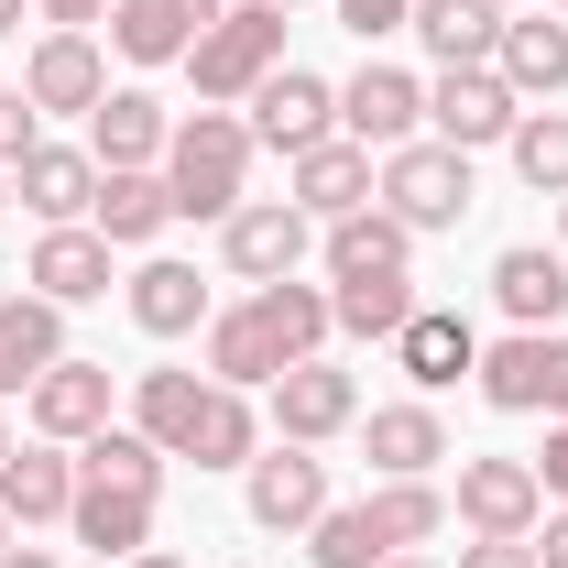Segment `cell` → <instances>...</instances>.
I'll return each instance as SVG.
<instances>
[{"mask_svg":"<svg viewBox=\"0 0 568 568\" xmlns=\"http://www.w3.org/2000/svg\"><path fill=\"white\" fill-rule=\"evenodd\" d=\"M536 481H547V503H568V416L547 426V448H536Z\"/></svg>","mask_w":568,"mask_h":568,"instance_id":"37","label":"cell"},{"mask_svg":"<svg viewBox=\"0 0 568 568\" xmlns=\"http://www.w3.org/2000/svg\"><path fill=\"white\" fill-rule=\"evenodd\" d=\"M11 536H22V525H11V514H0V547H11Z\"/></svg>","mask_w":568,"mask_h":568,"instance_id":"43","label":"cell"},{"mask_svg":"<svg viewBox=\"0 0 568 568\" xmlns=\"http://www.w3.org/2000/svg\"><path fill=\"white\" fill-rule=\"evenodd\" d=\"M274 11H295V0H274Z\"/></svg>","mask_w":568,"mask_h":568,"instance_id":"49","label":"cell"},{"mask_svg":"<svg viewBox=\"0 0 568 568\" xmlns=\"http://www.w3.org/2000/svg\"><path fill=\"white\" fill-rule=\"evenodd\" d=\"M121 568H186V558H175V547H142V558H121Z\"/></svg>","mask_w":568,"mask_h":568,"instance_id":"41","label":"cell"},{"mask_svg":"<svg viewBox=\"0 0 568 568\" xmlns=\"http://www.w3.org/2000/svg\"><path fill=\"white\" fill-rule=\"evenodd\" d=\"M493 77L525 99V110H536V99H558V88H568V22H558V11H503Z\"/></svg>","mask_w":568,"mask_h":568,"instance_id":"23","label":"cell"},{"mask_svg":"<svg viewBox=\"0 0 568 568\" xmlns=\"http://www.w3.org/2000/svg\"><path fill=\"white\" fill-rule=\"evenodd\" d=\"M22 99H33V110H99V99H110L99 33H44V44L22 55Z\"/></svg>","mask_w":568,"mask_h":568,"instance_id":"21","label":"cell"},{"mask_svg":"<svg viewBox=\"0 0 568 568\" xmlns=\"http://www.w3.org/2000/svg\"><path fill=\"white\" fill-rule=\"evenodd\" d=\"M426 536H448V481H372L361 503H328L306 525V558L317 568H394V558H416Z\"/></svg>","mask_w":568,"mask_h":568,"instance_id":"2","label":"cell"},{"mask_svg":"<svg viewBox=\"0 0 568 568\" xmlns=\"http://www.w3.org/2000/svg\"><path fill=\"white\" fill-rule=\"evenodd\" d=\"M11 197L44 219V230H77V219L99 209V153H88V142H33V153L11 164Z\"/></svg>","mask_w":568,"mask_h":568,"instance_id":"16","label":"cell"},{"mask_svg":"<svg viewBox=\"0 0 568 568\" xmlns=\"http://www.w3.org/2000/svg\"><path fill=\"white\" fill-rule=\"evenodd\" d=\"M99 11H110V0H33V22H44V33H88Z\"/></svg>","mask_w":568,"mask_h":568,"instance_id":"38","label":"cell"},{"mask_svg":"<svg viewBox=\"0 0 568 568\" xmlns=\"http://www.w3.org/2000/svg\"><path fill=\"white\" fill-rule=\"evenodd\" d=\"M153 481H121V470H77V503H67V525H77V547H88V558H142V547H153Z\"/></svg>","mask_w":568,"mask_h":568,"instance_id":"13","label":"cell"},{"mask_svg":"<svg viewBox=\"0 0 568 568\" xmlns=\"http://www.w3.org/2000/svg\"><path fill=\"white\" fill-rule=\"evenodd\" d=\"M22 416H33V437H55V448H88L99 426H110V361H55L33 394H22Z\"/></svg>","mask_w":568,"mask_h":568,"instance_id":"17","label":"cell"},{"mask_svg":"<svg viewBox=\"0 0 568 568\" xmlns=\"http://www.w3.org/2000/svg\"><path fill=\"white\" fill-rule=\"evenodd\" d=\"M503 153H514V175H525L536 197H568V110H525Z\"/></svg>","mask_w":568,"mask_h":568,"instance_id":"33","label":"cell"},{"mask_svg":"<svg viewBox=\"0 0 568 568\" xmlns=\"http://www.w3.org/2000/svg\"><path fill=\"white\" fill-rule=\"evenodd\" d=\"M55 361H67V306H44V295H0V405L33 394Z\"/></svg>","mask_w":568,"mask_h":568,"instance_id":"27","label":"cell"},{"mask_svg":"<svg viewBox=\"0 0 568 568\" xmlns=\"http://www.w3.org/2000/svg\"><path fill=\"white\" fill-rule=\"evenodd\" d=\"M426 295H416V274H383V284H328V317L351 328V339H383L394 351V328L416 317Z\"/></svg>","mask_w":568,"mask_h":568,"instance_id":"32","label":"cell"},{"mask_svg":"<svg viewBox=\"0 0 568 568\" xmlns=\"http://www.w3.org/2000/svg\"><path fill=\"white\" fill-rule=\"evenodd\" d=\"M164 142H175V110H164L153 88H110V99L88 110V153H99V175H110V164H164Z\"/></svg>","mask_w":568,"mask_h":568,"instance_id":"26","label":"cell"},{"mask_svg":"<svg viewBox=\"0 0 568 568\" xmlns=\"http://www.w3.org/2000/svg\"><path fill=\"white\" fill-rule=\"evenodd\" d=\"M328 328H339V317H328V284H295V274L252 284L241 306L209 317V383H241V394H252V383H274L295 361H317Z\"/></svg>","mask_w":568,"mask_h":568,"instance_id":"1","label":"cell"},{"mask_svg":"<svg viewBox=\"0 0 568 568\" xmlns=\"http://www.w3.org/2000/svg\"><path fill=\"white\" fill-rule=\"evenodd\" d=\"M405 33H416L437 67H493V44H503V0H416V11H405Z\"/></svg>","mask_w":568,"mask_h":568,"instance_id":"31","label":"cell"},{"mask_svg":"<svg viewBox=\"0 0 568 568\" xmlns=\"http://www.w3.org/2000/svg\"><path fill=\"white\" fill-rule=\"evenodd\" d=\"M0 209H11V175H0Z\"/></svg>","mask_w":568,"mask_h":568,"instance_id":"48","label":"cell"},{"mask_svg":"<svg viewBox=\"0 0 568 568\" xmlns=\"http://www.w3.org/2000/svg\"><path fill=\"white\" fill-rule=\"evenodd\" d=\"M361 459H372V481H437V459H448V426L437 405H372L361 416Z\"/></svg>","mask_w":568,"mask_h":568,"instance_id":"18","label":"cell"},{"mask_svg":"<svg viewBox=\"0 0 568 568\" xmlns=\"http://www.w3.org/2000/svg\"><path fill=\"white\" fill-rule=\"evenodd\" d=\"M372 209H394L416 241H426V230H459V219H470V153H448L437 132L394 142L383 175H372Z\"/></svg>","mask_w":568,"mask_h":568,"instance_id":"5","label":"cell"},{"mask_svg":"<svg viewBox=\"0 0 568 568\" xmlns=\"http://www.w3.org/2000/svg\"><path fill=\"white\" fill-rule=\"evenodd\" d=\"M284 67V11L274 0H230L209 33L186 44V77H197V110H241L263 77Z\"/></svg>","mask_w":568,"mask_h":568,"instance_id":"4","label":"cell"},{"mask_svg":"<svg viewBox=\"0 0 568 568\" xmlns=\"http://www.w3.org/2000/svg\"><path fill=\"white\" fill-rule=\"evenodd\" d=\"M514 121H525V99H514L493 67H437V88H426V132L448 142V153H493V142H514Z\"/></svg>","mask_w":568,"mask_h":568,"instance_id":"8","label":"cell"},{"mask_svg":"<svg viewBox=\"0 0 568 568\" xmlns=\"http://www.w3.org/2000/svg\"><path fill=\"white\" fill-rule=\"evenodd\" d=\"M394 372H405L416 394H448L459 372H481V328H470L459 306H416V317L394 328Z\"/></svg>","mask_w":568,"mask_h":568,"instance_id":"19","label":"cell"},{"mask_svg":"<svg viewBox=\"0 0 568 568\" xmlns=\"http://www.w3.org/2000/svg\"><path fill=\"white\" fill-rule=\"evenodd\" d=\"M306 241H317V219L295 209V197H241V209L219 219V263L241 284H284L306 263Z\"/></svg>","mask_w":568,"mask_h":568,"instance_id":"9","label":"cell"},{"mask_svg":"<svg viewBox=\"0 0 568 568\" xmlns=\"http://www.w3.org/2000/svg\"><path fill=\"white\" fill-rule=\"evenodd\" d=\"M263 394H274V437H284V448H328V437H351V426H361V383L328 351L295 361V372H274Z\"/></svg>","mask_w":568,"mask_h":568,"instance_id":"10","label":"cell"},{"mask_svg":"<svg viewBox=\"0 0 568 568\" xmlns=\"http://www.w3.org/2000/svg\"><path fill=\"white\" fill-rule=\"evenodd\" d=\"M252 121L241 110H197V121H175L164 142V186H175V219H230L252 197Z\"/></svg>","mask_w":568,"mask_h":568,"instance_id":"3","label":"cell"},{"mask_svg":"<svg viewBox=\"0 0 568 568\" xmlns=\"http://www.w3.org/2000/svg\"><path fill=\"white\" fill-rule=\"evenodd\" d=\"M328 284H383V274H416V230L394 209H351V219H328Z\"/></svg>","mask_w":568,"mask_h":568,"instance_id":"22","label":"cell"},{"mask_svg":"<svg viewBox=\"0 0 568 568\" xmlns=\"http://www.w3.org/2000/svg\"><path fill=\"white\" fill-rule=\"evenodd\" d=\"M394 568H437V558H394Z\"/></svg>","mask_w":568,"mask_h":568,"instance_id":"46","label":"cell"},{"mask_svg":"<svg viewBox=\"0 0 568 568\" xmlns=\"http://www.w3.org/2000/svg\"><path fill=\"white\" fill-rule=\"evenodd\" d=\"M558 241H568V197H558Z\"/></svg>","mask_w":568,"mask_h":568,"instance_id":"47","label":"cell"},{"mask_svg":"<svg viewBox=\"0 0 568 568\" xmlns=\"http://www.w3.org/2000/svg\"><path fill=\"white\" fill-rule=\"evenodd\" d=\"M372 175H383V153H372V142H351V132H328L317 153H295V164H284V197L328 230V219L372 209Z\"/></svg>","mask_w":568,"mask_h":568,"instance_id":"15","label":"cell"},{"mask_svg":"<svg viewBox=\"0 0 568 568\" xmlns=\"http://www.w3.org/2000/svg\"><path fill=\"white\" fill-rule=\"evenodd\" d=\"M0 568H67V558H55V547H22V536H11V547H0Z\"/></svg>","mask_w":568,"mask_h":568,"instance_id":"40","label":"cell"},{"mask_svg":"<svg viewBox=\"0 0 568 568\" xmlns=\"http://www.w3.org/2000/svg\"><path fill=\"white\" fill-rule=\"evenodd\" d=\"M493 306L514 317V328H558L568 317V252H547V241L493 252Z\"/></svg>","mask_w":568,"mask_h":568,"instance_id":"28","label":"cell"},{"mask_svg":"<svg viewBox=\"0 0 568 568\" xmlns=\"http://www.w3.org/2000/svg\"><path fill=\"white\" fill-rule=\"evenodd\" d=\"M22 11H33V0H0V33H22Z\"/></svg>","mask_w":568,"mask_h":568,"instance_id":"42","label":"cell"},{"mask_svg":"<svg viewBox=\"0 0 568 568\" xmlns=\"http://www.w3.org/2000/svg\"><path fill=\"white\" fill-rule=\"evenodd\" d=\"M230 0H110V44L132 67H186V44L209 33Z\"/></svg>","mask_w":568,"mask_h":568,"instance_id":"20","label":"cell"},{"mask_svg":"<svg viewBox=\"0 0 568 568\" xmlns=\"http://www.w3.org/2000/svg\"><path fill=\"white\" fill-rule=\"evenodd\" d=\"M121 306H132L142 339H186V328H209V317H219L209 284H197V263H175V252H153V263L121 284Z\"/></svg>","mask_w":568,"mask_h":568,"instance_id":"24","label":"cell"},{"mask_svg":"<svg viewBox=\"0 0 568 568\" xmlns=\"http://www.w3.org/2000/svg\"><path fill=\"white\" fill-rule=\"evenodd\" d=\"M448 525H470V536H536V525H547V481H536V459H459V481H448Z\"/></svg>","mask_w":568,"mask_h":568,"instance_id":"7","label":"cell"},{"mask_svg":"<svg viewBox=\"0 0 568 568\" xmlns=\"http://www.w3.org/2000/svg\"><path fill=\"white\" fill-rule=\"evenodd\" d=\"M459 568H536V547H525V536H470Z\"/></svg>","mask_w":568,"mask_h":568,"instance_id":"36","label":"cell"},{"mask_svg":"<svg viewBox=\"0 0 568 568\" xmlns=\"http://www.w3.org/2000/svg\"><path fill=\"white\" fill-rule=\"evenodd\" d=\"M241 503H252L263 536H306L339 493H328V459H317V448H284V437H274V448L241 470Z\"/></svg>","mask_w":568,"mask_h":568,"instance_id":"12","label":"cell"},{"mask_svg":"<svg viewBox=\"0 0 568 568\" xmlns=\"http://www.w3.org/2000/svg\"><path fill=\"white\" fill-rule=\"evenodd\" d=\"M22 284H33L44 306H99V295H110V241H99L88 219H77V230H44Z\"/></svg>","mask_w":568,"mask_h":568,"instance_id":"30","label":"cell"},{"mask_svg":"<svg viewBox=\"0 0 568 568\" xmlns=\"http://www.w3.org/2000/svg\"><path fill=\"white\" fill-rule=\"evenodd\" d=\"M0 459H11V416H0Z\"/></svg>","mask_w":568,"mask_h":568,"instance_id":"45","label":"cell"},{"mask_svg":"<svg viewBox=\"0 0 568 568\" xmlns=\"http://www.w3.org/2000/svg\"><path fill=\"white\" fill-rule=\"evenodd\" d=\"M503 11H514V0H503ZM525 11H558V0H525Z\"/></svg>","mask_w":568,"mask_h":568,"instance_id":"44","label":"cell"},{"mask_svg":"<svg viewBox=\"0 0 568 568\" xmlns=\"http://www.w3.org/2000/svg\"><path fill=\"white\" fill-rule=\"evenodd\" d=\"M164 219H175V186H164V164H110V175H99V209H88V230H99L110 252L153 241Z\"/></svg>","mask_w":568,"mask_h":568,"instance_id":"29","label":"cell"},{"mask_svg":"<svg viewBox=\"0 0 568 568\" xmlns=\"http://www.w3.org/2000/svg\"><path fill=\"white\" fill-rule=\"evenodd\" d=\"M33 121H44V110H33V99H22V88H0V175H11V164H22V153H33Z\"/></svg>","mask_w":568,"mask_h":568,"instance_id":"34","label":"cell"},{"mask_svg":"<svg viewBox=\"0 0 568 568\" xmlns=\"http://www.w3.org/2000/svg\"><path fill=\"white\" fill-rule=\"evenodd\" d=\"M241 110H252V142L284 153V164H295V153H317V142L339 132V88H328V77H306V67H274Z\"/></svg>","mask_w":568,"mask_h":568,"instance_id":"11","label":"cell"},{"mask_svg":"<svg viewBox=\"0 0 568 568\" xmlns=\"http://www.w3.org/2000/svg\"><path fill=\"white\" fill-rule=\"evenodd\" d=\"M481 405L493 416H568V339L558 328H503L481 339Z\"/></svg>","mask_w":568,"mask_h":568,"instance_id":"6","label":"cell"},{"mask_svg":"<svg viewBox=\"0 0 568 568\" xmlns=\"http://www.w3.org/2000/svg\"><path fill=\"white\" fill-rule=\"evenodd\" d=\"M339 132L372 142V153L416 142V132H426V77H405V67H383V55H372L361 77H339Z\"/></svg>","mask_w":568,"mask_h":568,"instance_id":"14","label":"cell"},{"mask_svg":"<svg viewBox=\"0 0 568 568\" xmlns=\"http://www.w3.org/2000/svg\"><path fill=\"white\" fill-rule=\"evenodd\" d=\"M525 547H536V568H568V503H547V525H536Z\"/></svg>","mask_w":568,"mask_h":568,"instance_id":"39","label":"cell"},{"mask_svg":"<svg viewBox=\"0 0 568 568\" xmlns=\"http://www.w3.org/2000/svg\"><path fill=\"white\" fill-rule=\"evenodd\" d=\"M405 11H416V0H339V22H351L361 44H383V33H405Z\"/></svg>","mask_w":568,"mask_h":568,"instance_id":"35","label":"cell"},{"mask_svg":"<svg viewBox=\"0 0 568 568\" xmlns=\"http://www.w3.org/2000/svg\"><path fill=\"white\" fill-rule=\"evenodd\" d=\"M77 503V448H55V437H33V448H11L0 459V514L33 536V525H67Z\"/></svg>","mask_w":568,"mask_h":568,"instance_id":"25","label":"cell"}]
</instances>
